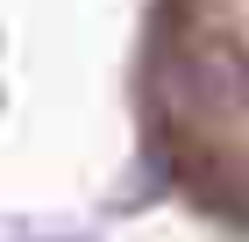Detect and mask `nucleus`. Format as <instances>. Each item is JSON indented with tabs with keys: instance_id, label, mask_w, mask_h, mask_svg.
Wrapping results in <instances>:
<instances>
[{
	"instance_id": "nucleus-1",
	"label": "nucleus",
	"mask_w": 249,
	"mask_h": 242,
	"mask_svg": "<svg viewBox=\"0 0 249 242\" xmlns=\"http://www.w3.org/2000/svg\"><path fill=\"white\" fill-rule=\"evenodd\" d=\"M128 143L171 206L249 235V0H142Z\"/></svg>"
}]
</instances>
